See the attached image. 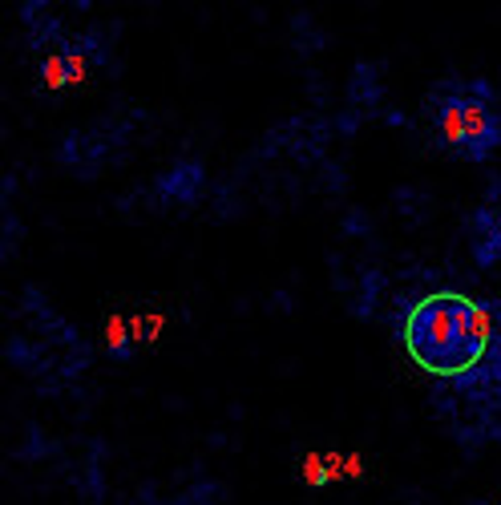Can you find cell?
Segmentation results:
<instances>
[{
    "label": "cell",
    "instance_id": "6da1fadb",
    "mask_svg": "<svg viewBox=\"0 0 501 505\" xmlns=\"http://www.w3.org/2000/svg\"><path fill=\"white\" fill-rule=\"evenodd\" d=\"M404 348L433 376H465L494 352V308L457 291L425 295L404 319Z\"/></svg>",
    "mask_w": 501,
    "mask_h": 505
},
{
    "label": "cell",
    "instance_id": "7a4b0ae2",
    "mask_svg": "<svg viewBox=\"0 0 501 505\" xmlns=\"http://www.w3.org/2000/svg\"><path fill=\"white\" fill-rule=\"evenodd\" d=\"M429 121L445 154L486 162L501 146V98L486 77H445L429 93Z\"/></svg>",
    "mask_w": 501,
    "mask_h": 505
},
{
    "label": "cell",
    "instance_id": "3957f363",
    "mask_svg": "<svg viewBox=\"0 0 501 505\" xmlns=\"http://www.w3.org/2000/svg\"><path fill=\"white\" fill-rule=\"evenodd\" d=\"M469 255L477 267H497L501 263V206L494 195L469 214Z\"/></svg>",
    "mask_w": 501,
    "mask_h": 505
},
{
    "label": "cell",
    "instance_id": "277c9868",
    "mask_svg": "<svg viewBox=\"0 0 501 505\" xmlns=\"http://www.w3.org/2000/svg\"><path fill=\"white\" fill-rule=\"evenodd\" d=\"M109 356H114V360H129V356H134V344L126 339V324H122V319H114V324H109Z\"/></svg>",
    "mask_w": 501,
    "mask_h": 505
},
{
    "label": "cell",
    "instance_id": "5b68a950",
    "mask_svg": "<svg viewBox=\"0 0 501 505\" xmlns=\"http://www.w3.org/2000/svg\"><path fill=\"white\" fill-rule=\"evenodd\" d=\"M489 308H494V356L501 360V303L489 300Z\"/></svg>",
    "mask_w": 501,
    "mask_h": 505
},
{
    "label": "cell",
    "instance_id": "8992f818",
    "mask_svg": "<svg viewBox=\"0 0 501 505\" xmlns=\"http://www.w3.org/2000/svg\"><path fill=\"white\" fill-rule=\"evenodd\" d=\"M307 481H312V485H324V481H327V473H324V465H319V457H307Z\"/></svg>",
    "mask_w": 501,
    "mask_h": 505
},
{
    "label": "cell",
    "instance_id": "52a82bcc",
    "mask_svg": "<svg viewBox=\"0 0 501 505\" xmlns=\"http://www.w3.org/2000/svg\"><path fill=\"white\" fill-rule=\"evenodd\" d=\"M494 198H497V206H501V186H497V190H494Z\"/></svg>",
    "mask_w": 501,
    "mask_h": 505
}]
</instances>
